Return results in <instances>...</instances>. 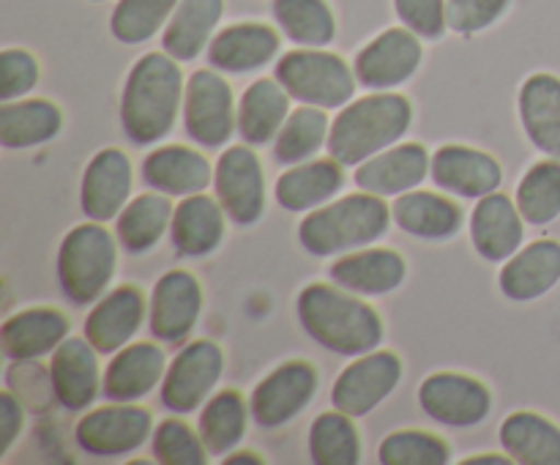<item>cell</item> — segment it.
<instances>
[{"instance_id": "cell-1", "label": "cell", "mask_w": 560, "mask_h": 465, "mask_svg": "<svg viewBox=\"0 0 560 465\" xmlns=\"http://www.w3.org/2000/svg\"><path fill=\"white\" fill-rule=\"evenodd\" d=\"M184 74L173 55L148 53L131 66L120 96V124L137 146H153L170 135L184 104Z\"/></svg>"}, {"instance_id": "cell-2", "label": "cell", "mask_w": 560, "mask_h": 465, "mask_svg": "<svg viewBox=\"0 0 560 465\" xmlns=\"http://www.w3.org/2000/svg\"><path fill=\"white\" fill-rule=\"evenodd\" d=\"M304 332L337 356H364L383 342V321L366 301L331 284H306L295 301Z\"/></svg>"}, {"instance_id": "cell-3", "label": "cell", "mask_w": 560, "mask_h": 465, "mask_svg": "<svg viewBox=\"0 0 560 465\" xmlns=\"http://www.w3.org/2000/svg\"><path fill=\"white\" fill-rule=\"evenodd\" d=\"M413 107L399 93H372L345 104L328 131V153L342 167H359L375 153L397 146L410 129Z\"/></svg>"}, {"instance_id": "cell-4", "label": "cell", "mask_w": 560, "mask_h": 465, "mask_svg": "<svg viewBox=\"0 0 560 465\" xmlns=\"http://www.w3.org/2000/svg\"><path fill=\"white\" fill-rule=\"evenodd\" d=\"M392 208L381 195L355 191L337 202L315 208L299 224V241L310 255L328 257L375 244L392 222Z\"/></svg>"}, {"instance_id": "cell-5", "label": "cell", "mask_w": 560, "mask_h": 465, "mask_svg": "<svg viewBox=\"0 0 560 465\" xmlns=\"http://www.w3.org/2000/svg\"><path fill=\"white\" fill-rule=\"evenodd\" d=\"M115 239L102 222L77 224L58 249V279L66 299L85 306L102 299L115 274Z\"/></svg>"}, {"instance_id": "cell-6", "label": "cell", "mask_w": 560, "mask_h": 465, "mask_svg": "<svg viewBox=\"0 0 560 465\" xmlns=\"http://www.w3.org/2000/svg\"><path fill=\"white\" fill-rule=\"evenodd\" d=\"M273 74L295 102L323 109L350 104L355 93V80H359L339 55L323 53L320 47H304L282 55Z\"/></svg>"}, {"instance_id": "cell-7", "label": "cell", "mask_w": 560, "mask_h": 465, "mask_svg": "<svg viewBox=\"0 0 560 465\" xmlns=\"http://www.w3.org/2000/svg\"><path fill=\"white\" fill-rule=\"evenodd\" d=\"M224 372V353L211 339L184 345L162 381V403L173 414H195L208 403Z\"/></svg>"}, {"instance_id": "cell-8", "label": "cell", "mask_w": 560, "mask_h": 465, "mask_svg": "<svg viewBox=\"0 0 560 465\" xmlns=\"http://www.w3.org/2000/svg\"><path fill=\"white\" fill-rule=\"evenodd\" d=\"M184 124L191 140L202 148H219L233 137L238 126L233 88L211 69L189 77L184 93Z\"/></svg>"}, {"instance_id": "cell-9", "label": "cell", "mask_w": 560, "mask_h": 465, "mask_svg": "<svg viewBox=\"0 0 560 465\" xmlns=\"http://www.w3.org/2000/svg\"><path fill=\"white\" fill-rule=\"evenodd\" d=\"M399 381H402L399 356L392 350H370L339 372L331 403L337 410L359 419L372 414L399 386Z\"/></svg>"}, {"instance_id": "cell-10", "label": "cell", "mask_w": 560, "mask_h": 465, "mask_svg": "<svg viewBox=\"0 0 560 465\" xmlns=\"http://www.w3.org/2000/svg\"><path fill=\"white\" fill-rule=\"evenodd\" d=\"M317 392V372L310 361H284L252 392V419L262 430H277L301 414Z\"/></svg>"}, {"instance_id": "cell-11", "label": "cell", "mask_w": 560, "mask_h": 465, "mask_svg": "<svg viewBox=\"0 0 560 465\" xmlns=\"http://www.w3.org/2000/svg\"><path fill=\"white\" fill-rule=\"evenodd\" d=\"M151 435V410L131 403L96 408L77 421V446L93 457H118L137 452Z\"/></svg>"}, {"instance_id": "cell-12", "label": "cell", "mask_w": 560, "mask_h": 465, "mask_svg": "<svg viewBox=\"0 0 560 465\" xmlns=\"http://www.w3.org/2000/svg\"><path fill=\"white\" fill-rule=\"evenodd\" d=\"M419 405L430 419L446 427H476L490 416L492 394L463 372H435L419 386Z\"/></svg>"}, {"instance_id": "cell-13", "label": "cell", "mask_w": 560, "mask_h": 465, "mask_svg": "<svg viewBox=\"0 0 560 465\" xmlns=\"http://www.w3.org/2000/svg\"><path fill=\"white\" fill-rule=\"evenodd\" d=\"M213 186L224 213L235 224H255L266 213V175L252 148L233 146L219 156Z\"/></svg>"}, {"instance_id": "cell-14", "label": "cell", "mask_w": 560, "mask_h": 465, "mask_svg": "<svg viewBox=\"0 0 560 465\" xmlns=\"http://www.w3.org/2000/svg\"><path fill=\"white\" fill-rule=\"evenodd\" d=\"M421 63V42L410 27H388L355 55L353 71L372 91H392L416 74Z\"/></svg>"}, {"instance_id": "cell-15", "label": "cell", "mask_w": 560, "mask_h": 465, "mask_svg": "<svg viewBox=\"0 0 560 465\" xmlns=\"http://www.w3.org/2000/svg\"><path fill=\"white\" fill-rule=\"evenodd\" d=\"M202 310V288L189 271H167L153 284L148 326L159 342L180 345L197 326Z\"/></svg>"}, {"instance_id": "cell-16", "label": "cell", "mask_w": 560, "mask_h": 465, "mask_svg": "<svg viewBox=\"0 0 560 465\" xmlns=\"http://www.w3.org/2000/svg\"><path fill=\"white\" fill-rule=\"evenodd\" d=\"M131 197V162L118 148H104L88 162L82 175L80 202L93 222H109L129 206Z\"/></svg>"}, {"instance_id": "cell-17", "label": "cell", "mask_w": 560, "mask_h": 465, "mask_svg": "<svg viewBox=\"0 0 560 465\" xmlns=\"http://www.w3.org/2000/svg\"><path fill=\"white\" fill-rule=\"evenodd\" d=\"M98 350L88 337H66L52 350L49 361V388L66 410H82L96 399L102 375H98Z\"/></svg>"}, {"instance_id": "cell-18", "label": "cell", "mask_w": 560, "mask_h": 465, "mask_svg": "<svg viewBox=\"0 0 560 465\" xmlns=\"http://www.w3.org/2000/svg\"><path fill=\"white\" fill-rule=\"evenodd\" d=\"M432 170V159L421 142H405L375 153L355 167V186L381 197L416 189Z\"/></svg>"}, {"instance_id": "cell-19", "label": "cell", "mask_w": 560, "mask_h": 465, "mask_svg": "<svg viewBox=\"0 0 560 465\" xmlns=\"http://www.w3.org/2000/svg\"><path fill=\"white\" fill-rule=\"evenodd\" d=\"M430 173L441 189L470 197V200H481V197L498 191L503 178V170L495 156L468 146H443L432 156Z\"/></svg>"}, {"instance_id": "cell-20", "label": "cell", "mask_w": 560, "mask_h": 465, "mask_svg": "<svg viewBox=\"0 0 560 465\" xmlns=\"http://www.w3.org/2000/svg\"><path fill=\"white\" fill-rule=\"evenodd\" d=\"M164 372H167V359L159 345H124L104 370V397L113 403H135L164 381Z\"/></svg>"}, {"instance_id": "cell-21", "label": "cell", "mask_w": 560, "mask_h": 465, "mask_svg": "<svg viewBox=\"0 0 560 465\" xmlns=\"http://www.w3.org/2000/svg\"><path fill=\"white\" fill-rule=\"evenodd\" d=\"M145 321V295L135 284L115 288L91 310L85 321V337L98 353H118L135 337Z\"/></svg>"}, {"instance_id": "cell-22", "label": "cell", "mask_w": 560, "mask_h": 465, "mask_svg": "<svg viewBox=\"0 0 560 465\" xmlns=\"http://www.w3.org/2000/svg\"><path fill=\"white\" fill-rule=\"evenodd\" d=\"M523 213L512 197L501 195V191L481 197L470 217V239H474L476 252L492 263L509 260L523 244Z\"/></svg>"}, {"instance_id": "cell-23", "label": "cell", "mask_w": 560, "mask_h": 465, "mask_svg": "<svg viewBox=\"0 0 560 465\" xmlns=\"http://www.w3.org/2000/svg\"><path fill=\"white\" fill-rule=\"evenodd\" d=\"M560 279V244L552 239H541L517 249L501 268L503 295L512 301H534L552 290Z\"/></svg>"}, {"instance_id": "cell-24", "label": "cell", "mask_w": 560, "mask_h": 465, "mask_svg": "<svg viewBox=\"0 0 560 465\" xmlns=\"http://www.w3.org/2000/svg\"><path fill=\"white\" fill-rule=\"evenodd\" d=\"M408 263L394 249H361L331 263L334 284L361 295H386L405 282Z\"/></svg>"}, {"instance_id": "cell-25", "label": "cell", "mask_w": 560, "mask_h": 465, "mask_svg": "<svg viewBox=\"0 0 560 465\" xmlns=\"http://www.w3.org/2000/svg\"><path fill=\"white\" fill-rule=\"evenodd\" d=\"M69 334V317L52 306H33L11 315L0 332L5 359L36 361L38 356L52 353Z\"/></svg>"}, {"instance_id": "cell-26", "label": "cell", "mask_w": 560, "mask_h": 465, "mask_svg": "<svg viewBox=\"0 0 560 465\" xmlns=\"http://www.w3.org/2000/svg\"><path fill=\"white\" fill-rule=\"evenodd\" d=\"M142 178L162 195L189 197L208 189V184L213 181V170L211 162L191 148L164 146L148 153L142 162Z\"/></svg>"}, {"instance_id": "cell-27", "label": "cell", "mask_w": 560, "mask_h": 465, "mask_svg": "<svg viewBox=\"0 0 560 465\" xmlns=\"http://www.w3.org/2000/svg\"><path fill=\"white\" fill-rule=\"evenodd\" d=\"M279 53V36L273 27L260 22H241V25L224 27L219 36L208 44V60L213 69L244 74L266 66Z\"/></svg>"}, {"instance_id": "cell-28", "label": "cell", "mask_w": 560, "mask_h": 465, "mask_svg": "<svg viewBox=\"0 0 560 465\" xmlns=\"http://www.w3.org/2000/svg\"><path fill=\"white\" fill-rule=\"evenodd\" d=\"M170 239H173L175 252L184 257L211 255L224 239L222 202L202 195V191L184 197L175 206L173 224H170Z\"/></svg>"}, {"instance_id": "cell-29", "label": "cell", "mask_w": 560, "mask_h": 465, "mask_svg": "<svg viewBox=\"0 0 560 465\" xmlns=\"http://www.w3.org/2000/svg\"><path fill=\"white\" fill-rule=\"evenodd\" d=\"M520 120L525 135L547 156L560 159V80L534 74L520 91Z\"/></svg>"}, {"instance_id": "cell-30", "label": "cell", "mask_w": 560, "mask_h": 465, "mask_svg": "<svg viewBox=\"0 0 560 465\" xmlns=\"http://www.w3.org/2000/svg\"><path fill=\"white\" fill-rule=\"evenodd\" d=\"M345 184L342 164L337 159H315L299 167H290L277 181V202L284 211L304 213L315 211L323 202L331 200Z\"/></svg>"}, {"instance_id": "cell-31", "label": "cell", "mask_w": 560, "mask_h": 465, "mask_svg": "<svg viewBox=\"0 0 560 465\" xmlns=\"http://www.w3.org/2000/svg\"><path fill=\"white\" fill-rule=\"evenodd\" d=\"M501 446L520 465H560V427L534 410H517L503 419Z\"/></svg>"}, {"instance_id": "cell-32", "label": "cell", "mask_w": 560, "mask_h": 465, "mask_svg": "<svg viewBox=\"0 0 560 465\" xmlns=\"http://www.w3.org/2000/svg\"><path fill=\"white\" fill-rule=\"evenodd\" d=\"M290 93L284 91L282 82L255 80L241 96L238 107V131L249 146H268L277 140L279 129L290 115Z\"/></svg>"}, {"instance_id": "cell-33", "label": "cell", "mask_w": 560, "mask_h": 465, "mask_svg": "<svg viewBox=\"0 0 560 465\" xmlns=\"http://www.w3.org/2000/svg\"><path fill=\"white\" fill-rule=\"evenodd\" d=\"M394 222L405 233L427 241H446L463 228V211L435 191H405L394 200Z\"/></svg>"}, {"instance_id": "cell-34", "label": "cell", "mask_w": 560, "mask_h": 465, "mask_svg": "<svg viewBox=\"0 0 560 465\" xmlns=\"http://www.w3.org/2000/svg\"><path fill=\"white\" fill-rule=\"evenodd\" d=\"M63 113L49 98H25V102L0 104V142L9 151L36 148L58 137Z\"/></svg>"}, {"instance_id": "cell-35", "label": "cell", "mask_w": 560, "mask_h": 465, "mask_svg": "<svg viewBox=\"0 0 560 465\" xmlns=\"http://www.w3.org/2000/svg\"><path fill=\"white\" fill-rule=\"evenodd\" d=\"M222 11L224 0H180L164 27V53L175 60H195L211 42Z\"/></svg>"}, {"instance_id": "cell-36", "label": "cell", "mask_w": 560, "mask_h": 465, "mask_svg": "<svg viewBox=\"0 0 560 465\" xmlns=\"http://www.w3.org/2000/svg\"><path fill=\"white\" fill-rule=\"evenodd\" d=\"M173 202L167 200V195L162 191H145V195L135 197L124 211L118 213V224H115V233L118 241L124 244L126 252L131 255H142L151 246L159 244L167 228L173 224Z\"/></svg>"}, {"instance_id": "cell-37", "label": "cell", "mask_w": 560, "mask_h": 465, "mask_svg": "<svg viewBox=\"0 0 560 465\" xmlns=\"http://www.w3.org/2000/svg\"><path fill=\"white\" fill-rule=\"evenodd\" d=\"M249 410L246 408L244 397L233 388H224V392L213 394L206 405H202L200 414V430L202 443L211 454H228L233 452L241 443V438L246 435V419H249Z\"/></svg>"}, {"instance_id": "cell-38", "label": "cell", "mask_w": 560, "mask_h": 465, "mask_svg": "<svg viewBox=\"0 0 560 465\" xmlns=\"http://www.w3.org/2000/svg\"><path fill=\"white\" fill-rule=\"evenodd\" d=\"M310 457L315 465H355L361 460V438L353 416L326 410L310 427Z\"/></svg>"}, {"instance_id": "cell-39", "label": "cell", "mask_w": 560, "mask_h": 465, "mask_svg": "<svg viewBox=\"0 0 560 465\" xmlns=\"http://www.w3.org/2000/svg\"><path fill=\"white\" fill-rule=\"evenodd\" d=\"M328 118L323 107L301 104L299 109L288 115L284 126L273 140V156L282 164H301L315 156L328 140Z\"/></svg>"}, {"instance_id": "cell-40", "label": "cell", "mask_w": 560, "mask_h": 465, "mask_svg": "<svg viewBox=\"0 0 560 465\" xmlns=\"http://www.w3.org/2000/svg\"><path fill=\"white\" fill-rule=\"evenodd\" d=\"M273 16L284 36L301 47H326L337 33L326 0H273Z\"/></svg>"}, {"instance_id": "cell-41", "label": "cell", "mask_w": 560, "mask_h": 465, "mask_svg": "<svg viewBox=\"0 0 560 465\" xmlns=\"http://www.w3.org/2000/svg\"><path fill=\"white\" fill-rule=\"evenodd\" d=\"M517 208L528 224H547L560 217V159L536 162L517 186Z\"/></svg>"}, {"instance_id": "cell-42", "label": "cell", "mask_w": 560, "mask_h": 465, "mask_svg": "<svg viewBox=\"0 0 560 465\" xmlns=\"http://www.w3.org/2000/svg\"><path fill=\"white\" fill-rule=\"evenodd\" d=\"M180 0H118L113 11V36L124 44H142L170 22Z\"/></svg>"}, {"instance_id": "cell-43", "label": "cell", "mask_w": 560, "mask_h": 465, "mask_svg": "<svg viewBox=\"0 0 560 465\" xmlns=\"http://www.w3.org/2000/svg\"><path fill=\"white\" fill-rule=\"evenodd\" d=\"M383 465H446L452 460L448 443L424 430H399L383 438L377 449Z\"/></svg>"}, {"instance_id": "cell-44", "label": "cell", "mask_w": 560, "mask_h": 465, "mask_svg": "<svg viewBox=\"0 0 560 465\" xmlns=\"http://www.w3.org/2000/svg\"><path fill=\"white\" fill-rule=\"evenodd\" d=\"M153 457L162 465H206L208 449L186 421L164 419L153 432Z\"/></svg>"}, {"instance_id": "cell-45", "label": "cell", "mask_w": 560, "mask_h": 465, "mask_svg": "<svg viewBox=\"0 0 560 465\" xmlns=\"http://www.w3.org/2000/svg\"><path fill=\"white\" fill-rule=\"evenodd\" d=\"M38 82V63L25 49L0 53V102H14L31 93Z\"/></svg>"}, {"instance_id": "cell-46", "label": "cell", "mask_w": 560, "mask_h": 465, "mask_svg": "<svg viewBox=\"0 0 560 465\" xmlns=\"http://www.w3.org/2000/svg\"><path fill=\"white\" fill-rule=\"evenodd\" d=\"M509 0H446V22L457 33H479L490 27L503 11Z\"/></svg>"}, {"instance_id": "cell-47", "label": "cell", "mask_w": 560, "mask_h": 465, "mask_svg": "<svg viewBox=\"0 0 560 465\" xmlns=\"http://www.w3.org/2000/svg\"><path fill=\"white\" fill-rule=\"evenodd\" d=\"M405 27L421 38H441L448 27L446 0H394Z\"/></svg>"}, {"instance_id": "cell-48", "label": "cell", "mask_w": 560, "mask_h": 465, "mask_svg": "<svg viewBox=\"0 0 560 465\" xmlns=\"http://www.w3.org/2000/svg\"><path fill=\"white\" fill-rule=\"evenodd\" d=\"M22 432V403L11 392L0 394V457L11 452Z\"/></svg>"}, {"instance_id": "cell-49", "label": "cell", "mask_w": 560, "mask_h": 465, "mask_svg": "<svg viewBox=\"0 0 560 465\" xmlns=\"http://www.w3.org/2000/svg\"><path fill=\"white\" fill-rule=\"evenodd\" d=\"M509 463H514V460L503 452L501 454H476V457L463 460V465H509Z\"/></svg>"}, {"instance_id": "cell-50", "label": "cell", "mask_w": 560, "mask_h": 465, "mask_svg": "<svg viewBox=\"0 0 560 465\" xmlns=\"http://www.w3.org/2000/svg\"><path fill=\"white\" fill-rule=\"evenodd\" d=\"M224 463L228 465H262V457L255 452H235V454H228V457H224Z\"/></svg>"}]
</instances>
